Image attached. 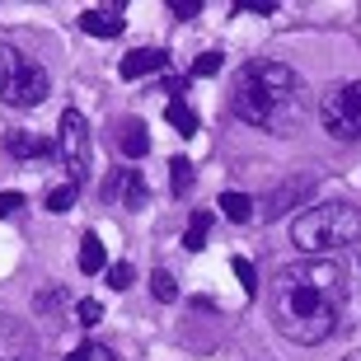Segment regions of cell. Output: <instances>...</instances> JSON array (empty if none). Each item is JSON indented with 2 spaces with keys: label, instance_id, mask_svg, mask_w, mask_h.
<instances>
[{
  "label": "cell",
  "instance_id": "ffe728a7",
  "mask_svg": "<svg viewBox=\"0 0 361 361\" xmlns=\"http://www.w3.org/2000/svg\"><path fill=\"white\" fill-rule=\"evenodd\" d=\"M150 295L169 305V300H178V281L169 277V272H164V268H155V272H150Z\"/></svg>",
  "mask_w": 361,
  "mask_h": 361
},
{
  "label": "cell",
  "instance_id": "ba28073f",
  "mask_svg": "<svg viewBox=\"0 0 361 361\" xmlns=\"http://www.w3.org/2000/svg\"><path fill=\"white\" fill-rule=\"evenodd\" d=\"M113 202H122V207H146L150 202V188H146V174L136 169V164H127V169H118V174L108 178L104 188Z\"/></svg>",
  "mask_w": 361,
  "mask_h": 361
},
{
  "label": "cell",
  "instance_id": "d4e9b609",
  "mask_svg": "<svg viewBox=\"0 0 361 361\" xmlns=\"http://www.w3.org/2000/svg\"><path fill=\"white\" fill-rule=\"evenodd\" d=\"M66 361H113V357H108V348H99V343H80Z\"/></svg>",
  "mask_w": 361,
  "mask_h": 361
},
{
  "label": "cell",
  "instance_id": "52a82bcc",
  "mask_svg": "<svg viewBox=\"0 0 361 361\" xmlns=\"http://www.w3.org/2000/svg\"><path fill=\"white\" fill-rule=\"evenodd\" d=\"M314 192H319V178L314 174H291L286 183H277L268 197H263L258 212H263V221H281V216L295 212L300 202H314Z\"/></svg>",
  "mask_w": 361,
  "mask_h": 361
},
{
  "label": "cell",
  "instance_id": "cb8c5ba5",
  "mask_svg": "<svg viewBox=\"0 0 361 361\" xmlns=\"http://www.w3.org/2000/svg\"><path fill=\"white\" fill-rule=\"evenodd\" d=\"M75 319H80L85 329H94V324L104 319V305H99V300H80V305H75Z\"/></svg>",
  "mask_w": 361,
  "mask_h": 361
},
{
  "label": "cell",
  "instance_id": "5b68a950",
  "mask_svg": "<svg viewBox=\"0 0 361 361\" xmlns=\"http://www.w3.org/2000/svg\"><path fill=\"white\" fill-rule=\"evenodd\" d=\"M319 122H324V132L334 141H343V146L361 141V80H343L334 90H324Z\"/></svg>",
  "mask_w": 361,
  "mask_h": 361
},
{
  "label": "cell",
  "instance_id": "277c9868",
  "mask_svg": "<svg viewBox=\"0 0 361 361\" xmlns=\"http://www.w3.org/2000/svg\"><path fill=\"white\" fill-rule=\"evenodd\" d=\"M47 94H52V75H47L33 56H24L19 47L0 42V104L38 108Z\"/></svg>",
  "mask_w": 361,
  "mask_h": 361
},
{
  "label": "cell",
  "instance_id": "6da1fadb",
  "mask_svg": "<svg viewBox=\"0 0 361 361\" xmlns=\"http://www.w3.org/2000/svg\"><path fill=\"white\" fill-rule=\"evenodd\" d=\"M343 314V268L329 258H300L286 263L277 277V334H286L291 343H324L338 329Z\"/></svg>",
  "mask_w": 361,
  "mask_h": 361
},
{
  "label": "cell",
  "instance_id": "2e32d148",
  "mask_svg": "<svg viewBox=\"0 0 361 361\" xmlns=\"http://www.w3.org/2000/svg\"><path fill=\"white\" fill-rule=\"evenodd\" d=\"M108 268V249L99 235H80V272H90V277H99V272Z\"/></svg>",
  "mask_w": 361,
  "mask_h": 361
},
{
  "label": "cell",
  "instance_id": "9c48e42d",
  "mask_svg": "<svg viewBox=\"0 0 361 361\" xmlns=\"http://www.w3.org/2000/svg\"><path fill=\"white\" fill-rule=\"evenodd\" d=\"M160 71H169V52L164 47H141V52L122 56L118 75L122 80H141V75H160Z\"/></svg>",
  "mask_w": 361,
  "mask_h": 361
},
{
  "label": "cell",
  "instance_id": "f1b7e54d",
  "mask_svg": "<svg viewBox=\"0 0 361 361\" xmlns=\"http://www.w3.org/2000/svg\"><path fill=\"white\" fill-rule=\"evenodd\" d=\"M188 80H192V75H169V80H164V90H169V99H183Z\"/></svg>",
  "mask_w": 361,
  "mask_h": 361
},
{
  "label": "cell",
  "instance_id": "ac0fdd59",
  "mask_svg": "<svg viewBox=\"0 0 361 361\" xmlns=\"http://www.w3.org/2000/svg\"><path fill=\"white\" fill-rule=\"evenodd\" d=\"M75 192H80V188H75V183H71V178H66V183H61V188H52V192H47V202H42V207H47V212H52V216H66L71 207H75Z\"/></svg>",
  "mask_w": 361,
  "mask_h": 361
},
{
  "label": "cell",
  "instance_id": "e0dca14e",
  "mask_svg": "<svg viewBox=\"0 0 361 361\" xmlns=\"http://www.w3.org/2000/svg\"><path fill=\"white\" fill-rule=\"evenodd\" d=\"M164 118H169V127H174L178 136H192V132L202 127V122H197V113H192V108H188L183 99H169V108H164Z\"/></svg>",
  "mask_w": 361,
  "mask_h": 361
},
{
  "label": "cell",
  "instance_id": "4fadbf2b",
  "mask_svg": "<svg viewBox=\"0 0 361 361\" xmlns=\"http://www.w3.org/2000/svg\"><path fill=\"white\" fill-rule=\"evenodd\" d=\"M122 155H127V160H146L150 155V132L146 127H141V122H122Z\"/></svg>",
  "mask_w": 361,
  "mask_h": 361
},
{
  "label": "cell",
  "instance_id": "8992f818",
  "mask_svg": "<svg viewBox=\"0 0 361 361\" xmlns=\"http://www.w3.org/2000/svg\"><path fill=\"white\" fill-rule=\"evenodd\" d=\"M56 155H61V164H66V174H71V183H75V188L94 174V146H90V127H85L80 108H66V113H61Z\"/></svg>",
  "mask_w": 361,
  "mask_h": 361
},
{
  "label": "cell",
  "instance_id": "83f0119b",
  "mask_svg": "<svg viewBox=\"0 0 361 361\" xmlns=\"http://www.w3.org/2000/svg\"><path fill=\"white\" fill-rule=\"evenodd\" d=\"M14 212H24V197H19V192H0V221L14 216Z\"/></svg>",
  "mask_w": 361,
  "mask_h": 361
},
{
  "label": "cell",
  "instance_id": "5bb4252c",
  "mask_svg": "<svg viewBox=\"0 0 361 361\" xmlns=\"http://www.w3.org/2000/svg\"><path fill=\"white\" fill-rule=\"evenodd\" d=\"M212 240V212H192L188 216V230H183V249L188 254H202Z\"/></svg>",
  "mask_w": 361,
  "mask_h": 361
},
{
  "label": "cell",
  "instance_id": "7402d4cb",
  "mask_svg": "<svg viewBox=\"0 0 361 361\" xmlns=\"http://www.w3.org/2000/svg\"><path fill=\"white\" fill-rule=\"evenodd\" d=\"M235 277H240L244 295L254 300V295H258V272H254V263H249V258H235Z\"/></svg>",
  "mask_w": 361,
  "mask_h": 361
},
{
  "label": "cell",
  "instance_id": "f546056e",
  "mask_svg": "<svg viewBox=\"0 0 361 361\" xmlns=\"http://www.w3.org/2000/svg\"><path fill=\"white\" fill-rule=\"evenodd\" d=\"M343 361H361V352H348V357H343Z\"/></svg>",
  "mask_w": 361,
  "mask_h": 361
},
{
  "label": "cell",
  "instance_id": "7c38bea8",
  "mask_svg": "<svg viewBox=\"0 0 361 361\" xmlns=\"http://www.w3.org/2000/svg\"><path fill=\"white\" fill-rule=\"evenodd\" d=\"M0 361H28V338L0 314Z\"/></svg>",
  "mask_w": 361,
  "mask_h": 361
},
{
  "label": "cell",
  "instance_id": "603a6c76",
  "mask_svg": "<svg viewBox=\"0 0 361 361\" xmlns=\"http://www.w3.org/2000/svg\"><path fill=\"white\" fill-rule=\"evenodd\" d=\"M132 263H113V268H108V286H113V291H127V286H132Z\"/></svg>",
  "mask_w": 361,
  "mask_h": 361
},
{
  "label": "cell",
  "instance_id": "7a4b0ae2",
  "mask_svg": "<svg viewBox=\"0 0 361 361\" xmlns=\"http://www.w3.org/2000/svg\"><path fill=\"white\" fill-rule=\"evenodd\" d=\"M235 118L258 127L268 136H295L305 122V80L295 75L286 61H268L258 56L240 71L235 94H230Z\"/></svg>",
  "mask_w": 361,
  "mask_h": 361
},
{
  "label": "cell",
  "instance_id": "3957f363",
  "mask_svg": "<svg viewBox=\"0 0 361 361\" xmlns=\"http://www.w3.org/2000/svg\"><path fill=\"white\" fill-rule=\"evenodd\" d=\"M291 240L295 249L324 258V254H338V249H352L361 244V207L352 202H319L291 221Z\"/></svg>",
  "mask_w": 361,
  "mask_h": 361
},
{
  "label": "cell",
  "instance_id": "8fae6325",
  "mask_svg": "<svg viewBox=\"0 0 361 361\" xmlns=\"http://www.w3.org/2000/svg\"><path fill=\"white\" fill-rule=\"evenodd\" d=\"M5 150H10L14 160H52V155H56V141L33 136V132H10V136H5Z\"/></svg>",
  "mask_w": 361,
  "mask_h": 361
},
{
  "label": "cell",
  "instance_id": "4316f807",
  "mask_svg": "<svg viewBox=\"0 0 361 361\" xmlns=\"http://www.w3.org/2000/svg\"><path fill=\"white\" fill-rule=\"evenodd\" d=\"M169 14H174V19H197L202 0H169Z\"/></svg>",
  "mask_w": 361,
  "mask_h": 361
},
{
  "label": "cell",
  "instance_id": "484cf974",
  "mask_svg": "<svg viewBox=\"0 0 361 361\" xmlns=\"http://www.w3.org/2000/svg\"><path fill=\"white\" fill-rule=\"evenodd\" d=\"M235 14H277V0H240Z\"/></svg>",
  "mask_w": 361,
  "mask_h": 361
},
{
  "label": "cell",
  "instance_id": "d6986e66",
  "mask_svg": "<svg viewBox=\"0 0 361 361\" xmlns=\"http://www.w3.org/2000/svg\"><path fill=\"white\" fill-rule=\"evenodd\" d=\"M192 178H197V174H192V160H188V155H178V160L169 164V188L183 197V192H192Z\"/></svg>",
  "mask_w": 361,
  "mask_h": 361
},
{
  "label": "cell",
  "instance_id": "30bf717a",
  "mask_svg": "<svg viewBox=\"0 0 361 361\" xmlns=\"http://www.w3.org/2000/svg\"><path fill=\"white\" fill-rule=\"evenodd\" d=\"M80 28L90 33V38H118L122 28H127L122 5H94V10H85L80 14Z\"/></svg>",
  "mask_w": 361,
  "mask_h": 361
},
{
  "label": "cell",
  "instance_id": "9a60e30c",
  "mask_svg": "<svg viewBox=\"0 0 361 361\" xmlns=\"http://www.w3.org/2000/svg\"><path fill=\"white\" fill-rule=\"evenodd\" d=\"M254 197H249V192H235V188H230V192H221V216H226V221H235V226H244V221H254Z\"/></svg>",
  "mask_w": 361,
  "mask_h": 361
},
{
  "label": "cell",
  "instance_id": "44dd1931",
  "mask_svg": "<svg viewBox=\"0 0 361 361\" xmlns=\"http://www.w3.org/2000/svg\"><path fill=\"white\" fill-rule=\"evenodd\" d=\"M221 66H226V52H216V47H212V52H202L197 61H192V71H188V75H216Z\"/></svg>",
  "mask_w": 361,
  "mask_h": 361
}]
</instances>
